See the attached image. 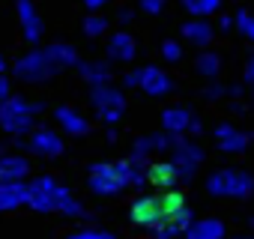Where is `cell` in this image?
Wrapping results in <instances>:
<instances>
[{"label":"cell","instance_id":"cell-1","mask_svg":"<svg viewBox=\"0 0 254 239\" xmlns=\"http://www.w3.org/2000/svg\"><path fill=\"white\" fill-rule=\"evenodd\" d=\"M183 206H189L186 194L171 188V191H159V194H141L135 197L132 209H129V218L144 227V230H153L156 224H162L165 218H171L174 212H180Z\"/></svg>","mask_w":254,"mask_h":239},{"label":"cell","instance_id":"cell-2","mask_svg":"<svg viewBox=\"0 0 254 239\" xmlns=\"http://www.w3.org/2000/svg\"><path fill=\"white\" fill-rule=\"evenodd\" d=\"M45 111L42 102H27L21 96H9L0 102V129L12 138H24L36 129V117Z\"/></svg>","mask_w":254,"mask_h":239},{"label":"cell","instance_id":"cell-3","mask_svg":"<svg viewBox=\"0 0 254 239\" xmlns=\"http://www.w3.org/2000/svg\"><path fill=\"white\" fill-rule=\"evenodd\" d=\"M87 185L93 194L99 197H114L123 188L132 185V162L123 159V162H96L90 165V177Z\"/></svg>","mask_w":254,"mask_h":239},{"label":"cell","instance_id":"cell-4","mask_svg":"<svg viewBox=\"0 0 254 239\" xmlns=\"http://www.w3.org/2000/svg\"><path fill=\"white\" fill-rule=\"evenodd\" d=\"M206 191L212 197H236L245 200L254 194V174L245 168H218L206 177Z\"/></svg>","mask_w":254,"mask_h":239},{"label":"cell","instance_id":"cell-5","mask_svg":"<svg viewBox=\"0 0 254 239\" xmlns=\"http://www.w3.org/2000/svg\"><path fill=\"white\" fill-rule=\"evenodd\" d=\"M72 191L66 185H60L54 177H36L27 182V197L24 206L36 209V212H60V203L69 197Z\"/></svg>","mask_w":254,"mask_h":239},{"label":"cell","instance_id":"cell-6","mask_svg":"<svg viewBox=\"0 0 254 239\" xmlns=\"http://www.w3.org/2000/svg\"><path fill=\"white\" fill-rule=\"evenodd\" d=\"M90 105L96 111V117L111 129L117 126L123 114H126V93L114 84H102V87H90Z\"/></svg>","mask_w":254,"mask_h":239},{"label":"cell","instance_id":"cell-7","mask_svg":"<svg viewBox=\"0 0 254 239\" xmlns=\"http://www.w3.org/2000/svg\"><path fill=\"white\" fill-rule=\"evenodd\" d=\"M168 153H171V159H168V162L174 165V171H177L180 182L194 179L197 168H200V165H203V159H206L203 147H200L197 141H191V138H174V147H171Z\"/></svg>","mask_w":254,"mask_h":239},{"label":"cell","instance_id":"cell-8","mask_svg":"<svg viewBox=\"0 0 254 239\" xmlns=\"http://www.w3.org/2000/svg\"><path fill=\"white\" fill-rule=\"evenodd\" d=\"M123 84H126V87H138V90H144V93L153 96V99H162V96H168V93L174 90V78H171L165 69H159V66L132 69L129 75L123 78Z\"/></svg>","mask_w":254,"mask_h":239},{"label":"cell","instance_id":"cell-9","mask_svg":"<svg viewBox=\"0 0 254 239\" xmlns=\"http://www.w3.org/2000/svg\"><path fill=\"white\" fill-rule=\"evenodd\" d=\"M12 72H15V78H21L27 84H42V81L54 78L60 69L48 60L45 48H39V51H27L24 57H18L15 66H12Z\"/></svg>","mask_w":254,"mask_h":239},{"label":"cell","instance_id":"cell-10","mask_svg":"<svg viewBox=\"0 0 254 239\" xmlns=\"http://www.w3.org/2000/svg\"><path fill=\"white\" fill-rule=\"evenodd\" d=\"M18 147H27L33 156H39V159H57V156H63V150H66V144H63V138L54 132V129H33L30 135H27V141H21Z\"/></svg>","mask_w":254,"mask_h":239},{"label":"cell","instance_id":"cell-11","mask_svg":"<svg viewBox=\"0 0 254 239\" xmlns=\"http://www.w3.org/2000/svg\"><path fill=\"white\" fill-rule=\"evenodd\" d=\"M212 135H215L218 150L227 153V156H239V153H245V150H248V141H251V135H248V132H239L233 123H218Z\"/></svg>","mask_w":254,"mask_h":239},{"label":"cell","instance_id":"cell-12","mask_svg":"<svg viewBox=\"0 0 254 239\" xmlns=\"http://www.w3.org/2000/svg\"><path fill=\"white\" fill-rule=\"evenodd\" d=\"M191 221H194V209H191V206H183L180 212H174L171 218H165L162 224H156V227L150 230V236H153V239H180Z\"/></svg>","mask_w":254,"mask_h":239},{"label":"cell","instance_id":"cell-13","mask_svg":"<svg viewBox=\"0 0 254 239\" xmlns=\"http://www.w3.org/2000/svg\"><path fill=\"white\" fill-rule=\"evenodd\" d=\"M191 120H194V114H191L189 108L171 105V108L162 111V132L171 135V138H183V135L189 132V126H191Z\"/></svg>","mask_w":254,"mask_h":239},{"label":"cell","instance_id":"cell-14","mask_svg":"<svg viewBox=\"0 0 254 239\" xmlns=\"http://www.w3.org/2000/svg\"><path fill=\"white\" fill-rule=\"evenodd\" d=\"M30 177V162L18 153H3L0 156V185L24 182Z\"/></svg>","mask_w":254,"mask_h":239},{"label":"cell","instance_id":"cell-15","mask_svg":"<svg viewBox=\"0 0 254 239\" xmlns=\"http://www.w3.org/2000/svg\"><path fill=\"white\" fill-rule=\"evenodd\" d=\"M105 51H108V60H114V63H132L135 54H138V42H135L132 33L120 30V33L108 36V48Z\"/></svg>","mask_w":254,"mask_h":239},{"label":"cell","instance_id":"cell-16","mask_svg":"<svg viewBox=\"0 0 254 239\" xmlns=\"http://www.w3.org/2000/svg\"><path fill=\"white\" fill-rule=\"evenodd\" d=\"M224 236H227V227H224V221L215 218V215L194 218V221L186 227V233H183V239H224Z\"/></svg>","mask_w":254,"mask_h":239},{"label":"cell","instance_id":"cell-17","mask_svg":"<svg viewBox=\"0 0 254 239\" xmlns=\"http://www.w3.org/2000/svg\"><path fill=\"white\" fill-rule=\"evenodd\" d=\"M54 120L60 123V129L66 135H72V138H81V135L90 132V120H84V114L75 111L72 105H57L54 108Z\"/></svg>","mask_w":254,"mask_h":239},{"label":"cell","instance_id":"cell-18","mask_svg":"<svg viewBox=\"0 0 254 239\" xmlns=\"http://www.w3.org/2000/svg\"><path fill=\"white\" fill-rule=\"evenodd\" d=\"M18 21H21V33H24V39L30 42V45H36L39 39H42V18H39V12H36V6H33V0H18Z\"/></svg>","mask_w":254,"mask_h":239},{"label":"cell","instance_id":"cell-19","mask_svg":"<svg viewBox=\"0 0 254 239\" xmlns=\"http://www.w3.org/2000/svg\"><path fill=\"white\" fill-rule=\"evenodd\" d=\"M147 182L162 188V191H171L180 185V177H177L171 162H147Z\"/></svg>","mask_w":254,"mask_h":239},{"label":"cell","instance_id":"cell-20","mask_svg":"<svg viewBox=\"0 0 254 239\" xmlns=\"http://www.w3.org/2000/svg\"><path fill=\"white\" fill-rule=\"evenodd\" d=\"M212 36H215V27L209 24V18H191L183 24V39L197 45V48H209Z\"/></svg>","mask_w":254,"mask_h":239},{"label":"cell","instance_id":"cell-21","mask_svg":"<svg viewBox=\"0 0 254 239\" xmlns=\"http://www.w3.org/2000/svg\"><path fill=\"white\" fill-rule=\"evenodd\" d=\"M78 75L90 84V87H102V84H111V66L105 60H78Z\"/></svg>","mask_w":254,"mask_h":239},{"label":"cell","instance_id":"cell-22","mask_svg":"<svg viewBox=\"0 0 254 239\" xmlns=\"http://www.w3.org/2000/svg\"><path fill=\"white\" fill-rule=\"evenodd\" d=\"M45 54H48V60L63 72V69H72V66H78V51L69 45V42H54V45H48L45 48Z\"/></svg>","mask_w":254,"mask_h":239},{"label":"cell","instance_id":"cell-23","mask_svg":"<svg viewBox=\"0 0 254 239\" xmlns=\"http://www.w3.org/2000/svg\"><path fill=\"white\" fill-rule=\"evenodd\" d=\"M24 197H27V182L0 185V212H9L15 206H24Z\"/></svg>","mask_w":254,"mask_h":239},{"label":"cell","instance_id":"cell-24","mask_svg":"<svg viewBox=\"0 0 254 239\" xmlns=\"http://www.w3.org/2000/svg\"><path fill=\"white\" fill-rule=\"evenodd\" d=\"M194 69H197V75H203V78H218V72H221V57L215 54V51H209V48H203L197 57H194Z\"/></svg>","mask_w":254,"mask_h":239},{"label":"cell","instance_id":"cell-25","mask_svg":"<svg viewBox=\"0 0 254 239\" xmlns=\"http://www.w3.org/2000/svg\"><path fill=\"white\" fill-rule=\"evenodd\" d=\"M183 9L191 12V18H209L221 9V0H183Z\"/></svg>","mask_w":254,"mask_h":239},{"label":"cell","instance_id":"cell-26","mask_svg":"<svg viewBox=\"0 0 254 239\" xmlns=\"http://www.w3.org/2000/svg\"><path fill=\"white\" fill-rule=\"evenodd\" d=\"M233 30H239L248 42H254V12L236 9V12H233Z\"/></svg>","mask_w":254,"mask_h":239},{"label":"cell","instance_id":"cell-27","mask_svg":"<svg viewBox=\"0 0 254 239\" xmlns=\"http://www.w3.org/2000/svg\"><path fill=\"white\" fill-rule=\"evenodd\" d=\"M108 30V18L105 15H90V18H84V36H90V39H96V36H102Z\"/></svg>","mask_w":254,"mask_h":239},{"label":"cell","instance_id":"cell-28","mask_svg":"<svg viewBox=\"0 0 254 239\" xmlns=\"http://www.w3.org/2000/svg\"><path fill=\"white\" fill-rule=\"evenodd\" d=\"M60 215H66V218H87V209H84V203L78 200V197H66L63 203H60Z\"/></svg>","mask_w":254,"mask_h":239},{"label":"cell","instance_id":"cell-29","mask_svg":"<svg viewBox=\"0 0 254 239\" xmlns=\"http://www.w3.org/2000/svg\"><path fill=\"white\" fill-rule=\"evenodd\" d=\"M162 57H165L168 63H180V60H183V45H180L177 39H165V42H162Z\"/></svg>","mask_w":254,"mask_h":239},{"label":"cell","instance_id":"cell-30","mask_svg":"<svg viewBox=\"0 0 254 239\" xmlns=\"http://www.w3.org/2000/svg\"><path fill=\"white\" fill-rule=\"evenodd\" d=\"M66 239H117L111 230H99V227H87V230H75Z\"/></svg>","mask_w":254,"mask_h":239},{"label":"cell","instance_id":"cell-31","mask_svg":"<svg viewBox=\"0 0 254 239\" xmlns=\"http://www.w3.org/2000/svg\"><path fill=\"white\" fill-rule=\"evenodd\" d=\"M141 12H147V15H159L162 9H165V0H141Z\"/></svg>","mask_w":254,"mask_h":239},{"label":"cell","instance_id":"cell-32","mask_svg":"<svg viewBox=\"0 0 254 239\" xmlns=\"http://www.w3.org/2000/svg\"><path fill=\"white\" fill-rule=\"evenodd\" d=\"M224 93H230V87H224V84H206V90H203L206 99H221Z\"/></svg>","mask_w":254,"mask_h":239},{"label":"cell","instance_id":"cell-33","mask_svg":"<svg viewBox=\"0 0 254 239\" xmlns=\"http://www.w3.org/2000/svg\"><path fill=\"white\" fill-rule=\"evenodd\" d=\"M242 81H245L248 87H254V54L245 60V69H242Z\"/></svg>","mask_w":254,"mask_h":239},{"label":"cell","instance_id":"cell-34","mask_svg":"<svg viewBox=\"0 0 254 239\" xmlns=\"http://www.w3.org/2000/svg\"><path fill=\"white\" fill-rule=\"evenodd\" d=\"M9 96H12V84H9L6 75H0V102H6Z\"/></svg>","mask_w":254,"mask_h":239},{"label":"cell","instance_id":"cell-35","mask_svg":"<svg viewBox=\"0 0 254 239\" xmlns=\"http://www.w3.org/2000/svg\"><path fill=\"white\" fill-rule=\"evenodd\" d=\"M218 30H221V33H230V30H233V15H221V18H218Z\"/></svg>","mask_w":254,"mask_h":239},{"label":"cell","instance_id":"cell-36","mask_svg":"<svg viewBox=\"0 0 254 239\" xmlns=\"http://www.w3.org/2000/svg\"><path fill=\"white\" fill-rule=\"evenodd\" d=\"M81 3H84L87 9H93V12H96V9H102V6H108V3H111V0H81Z\"/></svg>","mask_w":254,"mask_h":239},{"label":"cell","instance_id":"cell-37","mask_svg":"<svg viewBox=\"0 0 254 239\" xmlns=\"http://www.w3.org/2000/svg\"><path fill=\"white\" fill-rule=\"evenodd\" d=\"M189 132H191V135H200V132H203V123H200L197 117L191 120V126H189Z\"/></svg>","mask_w":254,"mask_h":239},{"label":"cell","instance_id":"cell-38","mask_svg":"<svg viewBox=\"0 0 254 239\" xmlns=\"http://www.w3.org/2000/svg\"><path fill=\"white\" fill-rule=\"evenodd\" d=\"M117 18H120V21H132V9H120Z\"/></svg>","mask_w":254,"mask_h":239},{"label":"cell","instance_id":"cell-39","mask_svg":"<svg viewBox=\"0 0 254 239\" xmlns=\"http://www.w3.org/2000/svg\"><path fill=\"white\" fill-rule=\"evenodd\" d=\"M3 72H6V60H3V57H0V75H3Z\"/></svg>","mask_w":254,"mask_h":239},{"label":"cell","instance_id":"cell-40","mask_svg":"<svg viewBox=\"0 0 254 239\" xmlns=\"http://www.w3.org/2000/svg\"><path fill=\"white\" fill-rule=\"evenodd\" d=\"M236 239H254V236H236Z\"/></svg>","mask_w":254,"mask_h":239},{"label":"cell","instance_id":"cell-41","mask_svg":"<svg viewBox=\"0 0 254 239\" xmlns=\"http://www.w3.org/2000/svg\"><path fill=\"white\" fill-rule=\"evenodd\" d=\"M251 102H254V87H251Z\"/></svg>","mask_w":254,"mask_h":239},{"label":"cell","instance_id":"cell-42","mask_svg":"<svg viewBox=\"0 0 254 239\" xmlns=\"http://www.w3.org/2000/svg\"><path fill=\"white\" fill-rule=\"evenodd\" d=\"M0 156H3V147H0Z\"/></svg>","mask_w":254,"mask_h":239}]
</instances>
